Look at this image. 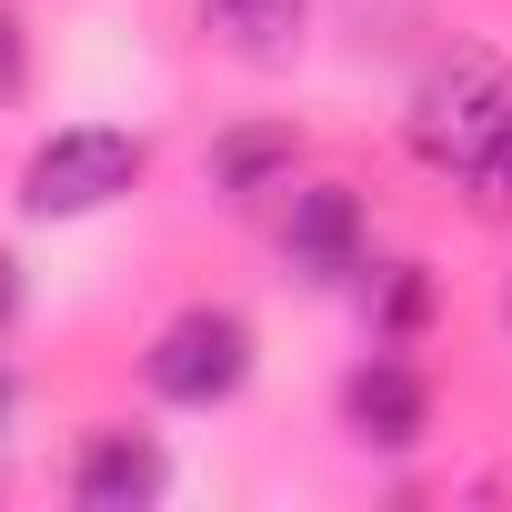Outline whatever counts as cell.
<instances>
[{"instance_id":"obj_6","label":"cell","mask_w":512,"mask_h":512,"mask_svg":"<svg viewBox=\"0 0 512 512\" xmlns=\"http://www.w3.org/2000/svg\"><path fill=\"white\" fill-rule=\"evenodd\" d=\"M161 482H171V462H161V442H141V432H91L81 462H71L81 512H141V502H161Z\"/></svg>"},{"instance_id":"obj_7","label":"cell","mask_w":512,"mask_h":512,"mask_svg":"<svg viewBox=\"0 0 512 512\" xmlns=\"http://www.w3.org/2000/svg\"><path fill=\"white\" fill-rule=\"evenodd\" d=\"M201 21L221 31V51H231V61L272 71V61H292V51H302L312 0H201Z\"/></svg>"},{"instance_id":"obj_1","label":"cell","mask_w":512,"mask_h":512,"mask_svg":"<svg viewBox=\"0 0 512 512\" xmlns=\"http://www.w3.org/2000/svg\"><path fill=\"white\" fill-rule=\"evenodd\" d=\"M141 141L131 131H101V121H81V131H51L41 151H31V171H21V211L31 221H81V211H111L131 181H141Z\"/></svg>"},{"instance_id":"obj_4","label":"cell","mask_w":512,"mask_h":512,"mask_svg":"<svg viewBox=\"0 0 512 512\" xmlns=\"http://www.w3.org/2000/svg\"><path fill=\"white\" fill-rule=\"evenodd\" d=\"M342 422H352L362 442H382V452H412V442L432 432V382H422L402 352H372V362L342 382Z\"/></svg>"},{"instance_id":"obj_11","label":"cell","mask_w":512,"mask_h":512,"mask_svg":"<svg viewBox=\"0 0 512 512\" xmlns=\"http://www.w3.org/2000/svg\"><path fill=\"white\" fill-rule=\"evenodd\" d=\"M11 91H21V21L0 11V101H11Z\"/></svg>"},{"instance_id":"obj_2","label":"cell","mask_w":512,"mask_h":512,"mask_svg":"<svg viewBox=\"0 0 512 512\" xmlns=\"http://www.w3.org/2000/svg\"><path fill=\"white\" fill-rule=\"evenodd\" d=\"M502 111H512V71H502L492 51H452V61L412 91V151H422L432 171H472L482 141L502 131Z\"/></svg>"},{"instance_id":"obj_10","label":"cell","mask_w":512,"mask_h":512,"mask_svg":"<svg viewBox=\"0 0 512 512\" xmlns=\"http://www.w3.org/2000/svg\"><path fill=\"white\" fill-rule=\"evenodd\" d=\"M472 201H482V211H512V111H502V131H492L482 161H472Z\"/></svg>"},{"instance_id":"obj_14","label":"cell","mask_w":512,"mask_h":512,"mask_svg":"<svg viewBox=\"0 0 512 512\" xmlns=\"http://www.w3.org/2000/svg\"><path fill=\"white\" fill-rule=\"evenodd\" d=\"M502 322H512V292H502Z\"/></svg>"},{"instance_id":"obj_5","label":"cell","mask_w":512,"mask_h":512,"mask_svg":"<svg viewBox=\"0 0 512 512\" xmlns=\"http://www.w3.org/2000/svg\"><path fill=\"white\" fill-rule=\"evenodd\" d=\"M282 251H292V272H302V282H352V272H362V201H352L342 181L292 191Z\"/></svg>"},{"instance_id":"obj_3","label":"cell","mask_w":512,"mask_h":512,"mask_svg":"<svg viewBox=\"0 0 512 512\" xmlns=\"http://www.w3.org/2000/svg\"><path fill=\"white\" fill-rule=\"evenodd\" d=\"M151 392L161 402H181V412H211V402H231L241 382H251V322L241 312H181V322H161V342H151Z\"/></svg>"},{"instance_id":"obj_9","label":"cell","mask_w":512,"mask_h":512,"mask_svg":"<svg viewBox=\"0 0 512 512\" xmlns=\"http://www.w3.org/2000/svg\"><path fill=\"white\" fill-rule=\"evenodd\" d=\"M422 312H432V272L422 262H392V282H382V342L422 332Z\"/></svg>"},{"instance_id":"obj_13","label":"cell","mask_w":512,"mask_h":512,"mask_svg":"<svg viewBox=\"0 0 512 512\" xmlns=\"http://www.w3.org/2000/svg\"><path fill=\"white\" fill-rule=\"evenodd\" d=\"M0 412H11V382H0Z\"/></svg>"},{"instance_id":"obj_8","label":"cell","mask_w":512,"mask_h":512,"mask_svg":"<svg viewBox=\"0 0 512 512\" xmlns=\"http://www.w3.org/2000/svg\"><path fill=\"white\" fill-rule=\"evenodd\" d=\"M292 161H302V141H292L282 121H262V131H231V141L211 151V181H221L231 201H251V191H272V181H292Z\"/></svg>"},{"instance_id":"obj_12","label":"cell","mask_w":512,"mask_h":512,"mask_svg":"<svg viewBox=\"0 0 512 512\" xmlns=\"http://www.w3.org/2000/svg\"><path fill=\"white\" fill-rule=\"evenodd\" d=\"M21 312V272H11V251H0V322Z\"/></svg>"}]
</instances>
